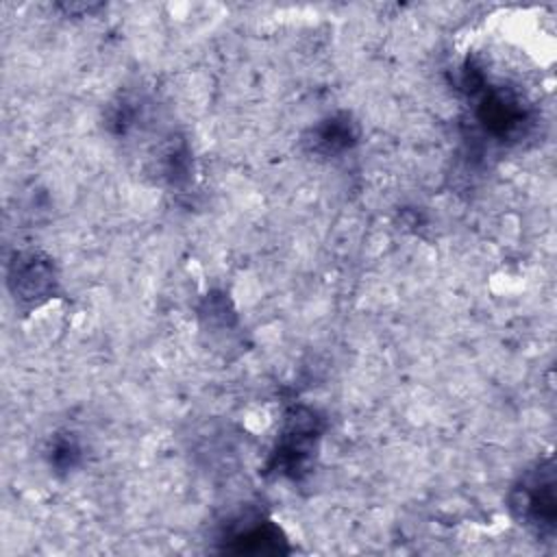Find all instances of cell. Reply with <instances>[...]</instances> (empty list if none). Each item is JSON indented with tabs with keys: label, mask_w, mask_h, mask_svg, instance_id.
Listing matches in <instances>:
<instances>
[{
	"label": "cell",
	"mask_w": 557,
	"mask_h": 557,
	"mask_svg": "<svg viewBox=\"0 0 557 557\" xmlns=\"http://www.w3.org/2000/svg\"><path fill=\"white\" fill-rule=\"evenodd\" d=\"M322 431L324 420L315 409L307 405L289 407L283 413L265 470L281 479L302 481L313 470Z\"/></svg>",
	"instance_id": "obj_1"
},
{
	"label": "cell",
	"mask_w": 557,
	"mask_h": 557,
	"mask_svg": "<svg viewBox=\"0 0 557 557\" xmlns=\"http://www.w3.org/2000/svg\"><path fill=\"white\" fill-rule=\"evenodd\" d=\"M191 152L189 148L181 141L174 146H168L161 159V174L172 183V185H183L189 181L191 174Z\"/></svg>",
	"instance_id": "obj_8"
},
{
	"label": "cell",
	"mask_w": 557,
	"mask_h": 557,
	"mask_svg": "<svg viewBox=\"0 0 557 557\" xmlns=\"http://www.w3.org/2000/svg\"><path fill=\"white\" fill-rule=\"evenodd\" d=\"M222 550L250 555H281L289 553L283 529L263 516H246L228 527L222 537Z\"/></svg>",
	"instance_id": "obj_5"
},
{
	"label": "cell",
	"mask_w": 557,
	"mask_h": 557,
	"mask_svg": "<svg viewBox=\"0 0 557 557\" xmlns=\"http://www.w3.org/2000/svg\"><path fill=\"white\" fill-rule=\"evenodd\" d=\"M555 461L553 457L537 459L520 472L513 481L507 505L511 516L537 537H553L557 524V494H555Z\"/></svg>",
	"instance_id": "obj_2"
},
{
	"label": "cell",
	"mask_w": 557,
	"mask_h": 557,
	"mask_svg": "<svg viewBox=\"0 0 557 557\" xmlns=\"http://www.w3.org/2000/svg\"><path fill=\"white\" fill-rule=\"evenodd\" d=\"M474 109L476 124L496 141H518L531 126V107L520 91L503 85H483ZM474 94V96H476Z\"/></svg>",
	"instance_id": "obj_3"
},
{
	"label": "cell",
	"mask_w": 557,
	"mask_h": 557,
	"mask_svg": "<svg viewBox=\"0 0 557 557\" xmlns=\"http://www.w3.org/2000/svg\"><path fill=\"white\" fill-rule=\"evenodd\" d=\"M359 141V124L348 111H337L313 124L305 135V146L320 157H339Z\"/></svg>",
	"instance_id": "obj_6"
},
{
	"label": "cell",
	"mask_w": 557,
	"mask_h": 557,
	"mask_svg": "<svg viewBox=\"0 0 557 557\" xmlns=\"http://www.w3.org/2000/svg\"><path fill=\"white\" fill-rule=\"evenodd\" d=\"M57 268L41 252H15L9 263V287L17 302L39 305L57 292Z\"/></svg>",
	"instance_id": "obj_4"
},
{
	"label": "cell",
	"mask_w": 557,
	"mask_h": 557,
	"mask_svg": "<svg viewBox=\"0 0 557 557\" xmlns=\"http://www.w3.org/2000/svg\"><path fill=\"white\" fill-rule=\"evenodd\" d=\"M81 457H83V448L74 433L63 431V433L52 435L50 448H48V459L57 472L74 470L81 463Z\"/></svg>",
	"instance_id": "obj_7"
}]
</instances>
